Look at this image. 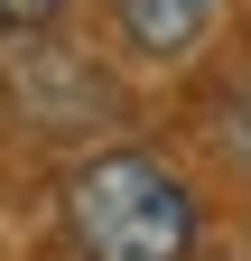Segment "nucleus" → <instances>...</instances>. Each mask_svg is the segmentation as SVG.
I'll return each instance as SVG.
<instances>
[{"mask_svg": "<svg viewBox=\"0 0 251 261\" xmlns=\"http://www.w3.org/2000/svg\"><path fill=\"white\" fill-rule=\"evenodd\" d=\"M56 10H66V0H0V19H10V28H47Z\"/></svg>", "mask_w": 251, "mask_h": 261, "instance_id": "nucleus-3", "label": "nucleus"}, {"mask_svg": "<svg viewBox=\"0 0 251 261\" xmlns=\"http://www.w3.org/2000/svg\"><path fill=\"white\" fill-rule=\"evenodd\" d=\"M66 233L84 261H186L196 187L159 149H93L66 168Z\"/></svg>", "mask_w": 251, "mask_h": 261, "instance_id": "nucleus-1", "label": "nucleus"}, {"mask_svg": "<svg viewBox=\"0 0 251 261\" xmlns=\"http://www.w3.org/2000/svg\"><path fill=\"white\" fill-rule=\"evenodd\" d=\"M112 10H121V38H131L140 56H186L205 38L214 0H112Z\"/></svg>", "mask_w": 251, "mask_h": 261, "instance_id": "nucleus-2", "label": "nucleus"}]
</instances>
